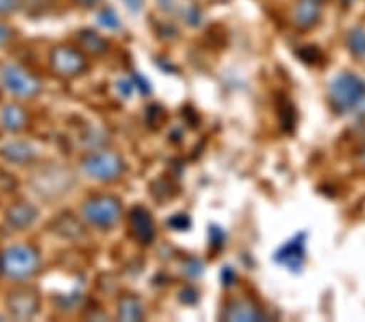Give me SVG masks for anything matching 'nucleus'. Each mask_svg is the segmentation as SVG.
Wrapping results in <instances>:
<instances>
[{
    "label": "nucleus",
    "mask_w": 365,
    "mask_h": 322,
    "mask_svg": "<svg viewBox=\"0 0 365 322\" xmlns=\"http://www.w3.org/2000/svg\"><path fill=\"white\" fill-rule=\"evenodd\" d=\"M135 81H137V84L140 85L138 88H140V90H141V91H143V93H145V95H148V93L151 91V88H150V85H148V81H146L145 79H143V80H141V77H140V75H135Z\"/></svg>",
    "instance_id": "obj_27"
},
{
    "label": "nucleus",
    "mask_w": 365,
    "mask_h": 322,
    "mask_svg": "<svg viewBox=\"0 0 365 322\" xmlns=\"http://www.w3.org/2000/svg\"><path fill=\"white\" fill-rule=\"evenodd\" d=\"M122 208L115 197L98 196L83 205V216L91 225L99 228L114 226L120 218Z\"/></svg>",
    "instance_id": "obj_3"
},
{
    "label": "nucleus",
    "mask_w": 365,
    "mask_h": 322,
    "mask_svg": "<svg viewBox=\"0 0 365 322\" xmlns=\"http://www.w3.org/2000/svg\"><path fill=\"white\" fill-rule=\"evenodd\" d=\"M80 5H85V7H93V5H96L99 0H76Z\"/></svg>",
    "instance_id": "obj_28"
},
{
    "label": "nucleus",
    "mask_w": 365,
    "mask_h": 322,
    "mask_svg": "<svg viewBox=\"0 0 365 322\" xmlns=\"http://www.w3.org/2000/svg\"><path fill=\"white\" fill-rule=\"evenodd\" d=\"M328 96L338 113H356L365 104V84L354 74H339L329 84Z\"/></svg>",
    "instance_id": "obj_1"
},
{
    "label": "nucleus",
    "mask_w": 365,
    "mask_h": 322,
    "mask_svg": "<svg viewBox=\"0 0 365 322\" xmlns=\"http://www.w3.org/2000/svg\"><path fill=\"white\" fill-rule=\"evenodd\" d=\"M292 19L299 28H312L320 19L319 2H315V0H300L296 5V9H294Z\"/></svg>",
    "instance_id": "obj_11"
},
{
    "label": "nucleus",
    "mask_w": 365,
    "mask_h": 322,
    "mask_svg": "<svg viewBox=\"0 0 365 322\" xmlns=\"http://www.w3.org/2000/svg\"><path fill=\"white\" fill-rule=\"evenodd\" d=\"M26 113L25 109L20 108L19 104H9L2 111V122L5 129H9L11 132H19L26 126Z\"/></svg>",
    "instance_id": "obj_14"
},
{
    "label": "nucleus",
    "mask_w": 365,
    "mask_h": 322,
    "mask_svg": "<svg viewBox=\"0 0 365 322\" xmlns=\"http://www.w3.org/2000/svg\"><path fill=\"white\" fill-rule=\"evenodd\" d=\"M10 314L16 319H29L38 313L39 298L33 290H20L11 293L7 300Z\"/></svg>",
    "instance_id": "obj_8"
},
{
    "label": "nucleus",
    "mask_w": 365,
    "mask_h": 322,
    "mask_svg": "<svg viewBox=\"0 0 365 322\" xmlns=\"http://www.w3.org/2000/svg\"><path fill=\"white\" fill-rule=\"evenodd\" d=\"M78 43L81 44V48L91 52V54H101L108 49V43L94 31H81L78 34Z\"/></svg>",
    "instance_id": "obj_16"
},
{
    "label": "nucleus",
    "mask_w": 365,
    "mask_h": 322,
    "mask_svg": "<svg viewBox=\"0 0 365 322\" xmlns=\"http://www.w3.org/2000/svg\"><path fill=\"white\" fill-rule=\"evenodd\" d=\"M39 267V256L31 246L16 244L5 249L0 256V272L5 277L23 280L31 277Z\"/></svg>",
    "instance_id": "obj_2"
},
{
    "label": "nucleus",
    "mask_w": 365,
    "mask_h": 322,
    "mask_svg": "<svg viewBox=\"0 0 365 322\" xmlns=\"http://www.w3.org/2000/svg\"><path fill=\"white\" fill-rule=\"evenodd\" d=\"M0 155L11 163H28L34 158V150L25 142H10L0 149Z\"/></svg>",
    "instance_id": "obj_13"
},
{
    "label": "nucleus",
    "mask_w": 365,
    "mask_h": 322,
    "mask_svg": "<svg viewBox=\"0 0 365 322\" xmlns=\"http://www.w3.org/2000/svg\"><path fill=\"white\" fill-rule=\"evenodd\" d=\"M128 226L140 243L150 244L155 239V221H153L148 210L143 207H135L132 210L130 216H128Z\"/></svg>",
    "instance_id": "obj_9"
},
{
    "label": "nucleus",
    "mask_w": 365,
    "mask_h": 322,
    "mask_svg": "<svg viewBox=\"0 0 365 322\" xmlns=\"http://www.w3.org/2000/svg\"><path fill=\"white\" fill-rule=\"evenodd\" d=\"M364 163H365V154H364Z\"/></svg>",
    "instance_id": "obj_32"
},
{
    "label": "nucleus",
    "mask_w": 365,
    "mask_h": 322,
    "mask_svg": "<svg viewBox=\"0 0 365 322\" xmlns=\"http://www.w3.org/2000/svg\"><path fill=\"white\" fill-rule=\"evenodd\" d=\"M143 304L135 296H123L119 303V318L120 321H140L143 319Z\"/></svg>",
    "instance_id": "obj_15"
},
{
    "label": "nucleus",
    "mask_w": 365,
    "mask_h": 322,
    "mask_svg": "<svg viewBox=\"0 0 365 322\" xmlns=\"http://www.w3.org/2000/svg\"><path fill=\"white\" fill-rule=\"evenodd\" d=\"M315 2H327V0H315Z\"/></svg>",
    "instance_id": "obj_31"
},
{
    "label": "nucleus",
    "mask_w": 365,
    "mask_h": 322,
    "mask_svg": "<svg viewBox=\"0 0 365 322\" xmlns=\"http://www.w3.org/2000/svg\"><path fill=\"white\" fill-rule=\"evenodd\" d=\"M2 80L5 88L16 96L31 98L41 90L39 80L34 75L26 72L20 66H14V64H9L2 69Z\"/></svg>",
    "instance_id": "obj_4"
},
{
    "label": "nucleus",
    "mask_w": 365,
    "mask_h": 322,
    "mask_svg": "<svg viewBox=\"0 0 365 322\" xmlns=\"http://www.w3.org/2000/svg\"><path fill=\"white\" fill-rule=\"evenodd\" d=\"M117 91H119L123 98H130L133 93V84L130 80H120L119 84H117Z\"/></svg>",
    "instance_id": "obj_22"
},
{
    "label": "nucleus",
    "mask_w": 365,
    "mask_h": 322,
    "mask_svg": "<svg viewBox=\"0 0 365 322\" xmlns=\"http://www.w3.org/2000/svg\"><path fill=\"white\" fill-rule=\"evenodd\" d=\"M168 225L178 231L187 230V228L190 226V218H188L187 215H174L173 218L168 220Z\"/></svg>",
    "instance_id": "obj_20"
},
{
    "label": "nucleus",
    "mask_w": 365,
    "mask_h": 322,
    "mask_svg": "<svg viewBox=\"0 0 365 322\" xmlns=\"http://www.w3.org/2000/svg\"><path fill=\"white\" fill-rule=\"evenodd\" d=\"M36 218H38V210L29 203H16L9 210L7 213L9 223L14 228H19V230H23V228H28L29 225H33V221Z\"/></svg>",
    "instance_id": "obj_12"
},
{
    "label": "nucleus",
    "mask_w": 365,
    "mask_h": 322,
    "mask_svg": "<svg viewBox=\"0 0 365 322\" xmlns=\"http://www.w3.org/2000/svg\"><path fill=\"white\" fill-rule=\"evenodd\" d=\"M98 20H99V25L104 26V28H109V29H117L120 26L119 16H117V14L113 9L103 10L101 14H99Z\"/></svg>",
    "instance_id": "obj_19"
},
{
    "label": "nucleus",
    "mask_w": 365,
    "mask_h": 322,
    "mask_svg": "<svg viewBox=\"0 0 365 322\" xmlns=\"http://www.w3.org/2000/svg\"><path fill=\"white\" fill-rule=\"evenodd\" d=\"M347 46L357 57H365V29L354 28L347 34Z\"/></svg>",
    "instance_id": "obj_17"
},
{
    "label": "nucleus",
    "mask_w": 365,
    "mask_h": 322,
    "mask_svg": "<svg viewBox=\"0 0 365 322\" xmlns=\"http://www.w3.org/2000/svg\"><path fill=\"white\" fill-rule=\"evenodd\" d=\"M305 244H307V233H297L296 236H292L289 241H286L278 251H276L274 261L278 262L279 266L286 267L287 271L299 273L302 271L305 254H307Z\"/></svg>",
    "instance_id": "obj_6"
},
{
    "label": "nucleus",
    "mask_w": 365,
    "mask_h": 322,
    "mask_svg": "<svg viewBox=\"0 0 365 322\" xmlns=\"http://www.w3.org/2000/svg\"><path fill=\"white\" fill-rule=\"evenodd\" d=\"M20 0H0V15H10L19 9Z\"/></svg>",
    "instance_id": "obj_21"
},
{
    "label": "nucleus",
    "mask_w": 365,
    "mask_h": 322,
    "mask_svg": "<svg viewBox=\"0 0 365 322\" xmlns=\"http://www.w3.org/2000/svg\"><path fill=\"white\" fill-rule=\"evenodd\" d=\"M185 20L190 23V25H198L200 20H202V15H200V11L195 7H190L185 11Z\"/></svg>",
    "instance_id": "obj_24"
},
{
    "label": "nucleus",
    "mask_w": 365,
    "mask_h": 322,
    "mask_svg": "<svg viewBox=\"0 0 365 322\" xmlns=\"http://www.w3.org/2000/svg\"><path fill=\"white\" fill-rule=\"evenodd\" d=\"M339 2H343V4H346V5H349V4H352V2H356V0H339Z\"/></svg>",
    "instance_id": "obj_30"
},
{
    "label": "nucleus",
    "mask_w": 365,
    "mask_h": 322,
    "mask_svg": "<svg viewBox=\"0 0 365 322\" xmlns=\"http://www.w3.org/2000/svg\"><path fill=\"white\" fill-rule=\"evenodd\" d=\"M210 239H211V243H213V244L222 246V241H225V234H222V231L220 230V228L213 226L210 230Z\"/></svg>",
    "instance_id": "obj_25"
},
{
    "label": "nucleus",
    "mask_w": 365,
    "mask_h": 322,
    "mask_svg": "<svg viewBox=\"0 0 365 322\" xmlns=\"http://www.w3.org/2000/svg\"><path fill=\"white\" fill-rule=\"evenodd\" d=\"M51 66L62 77H75L86 69L85 57L70 48H56L51 54Z\"/></svg>",
    "instance_id": "obj_7"
},
{
    "label": "nucleus",
    "mask_w": 365,
    "mask_h": 322,
    "mask_svg": "<svg viewBox=\"0 0 365 322\" xmlns=\"http://www.w3.org/2000/svg\"><path fill=\"white\" fill-rule=\"evenodd\" d=\"M160 5L164 10H173V0H160Z\"/></svg>",
    "instance_id": "obj_29"
},
{
    "label": "nucleus",
    "mask_w": 365,
    "mask_h": 322,
    "mask_svg": "<svg viewBox=\"0 0 365 322\" xmlns=\"http://www.w3.org/2000/svg\"><path fill=\"white\" fill-rule=\"evenodd\" d=\"M281 113V126L282 129H284L286 132H291L294 129V124H296V111H294V108L289 104V101H284V108L279 109Z\"/></svg>",
    "instance_id": "obj_18"
},
{
    "label": "nucleus",
    "mask_w": 365,
    "mask_h": 322,
    "mask_svg": "<svg viewBox=\"0 0 365 322\" xmlns=\"http://www.w3.org/2000/svg\"><path fill=\"white\" fill-rule=\"evenodd\" d=\"M221 278H222V282H225V285H231L235 278V273L231 271V268L226 267L221 273Z\"/></svg>",
    "instance_id": "obj_26"
},
{
    "label": "nucleus",
    "mask_w": 365,
    "mask_h": 322,
    "mask_svg": "<svg viewBox=\"0 0 365 322\" xmlns=\"http://www.w3.org/2000/svg\"><path fill=\"white\" fill-rule=\"evenodd\" d=\"M11 38H14V31L5 23H0V46L7 44Z\"/></svg>",
    "instance_id": "obj_23"
},
{
    "label": "nucleus",
    "mask_w": 365,
    "mask_h": 322,
    "mask_svg": "<svg viewBox=\"0 0 365 322\" xmlns=\"http://www.w3.org/2000/svg\"><path fill=\"white\" fill-rule=\"evenodd\" d=\"M83 169L88 176L99 181H114L123 171V161L114 154H96L83 161Z\"/></svg>",
    "instance_id": "obj_5"
},
{
    "label": "nucleus",
    "mask_w": 365,
    "mask_h": 322,
    "mask_svg": "<svg viewBox=\"0 0 365 322\" xmlns=\"http://www.w3.org/2000/svg\"><path fill=\"white\" fill-rule=\"evenodd\" d=\"M225 321H237V322H255L262 321L263 314L255 304L247 300L232 301L222 313Z\"/></svg>",
    "instance_id": "obj_10"
}]
</instances>
